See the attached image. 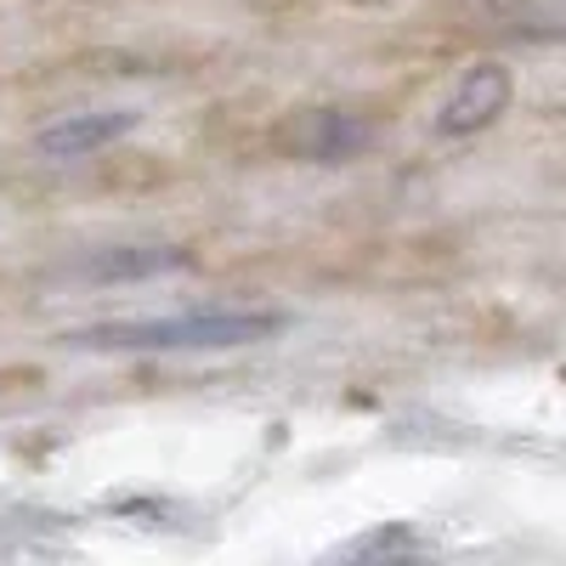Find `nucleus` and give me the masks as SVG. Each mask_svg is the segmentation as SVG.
Segmentation results:
<instances>
[{
  "label": "nucleus",
  "mask_w": 566,
  "mask_h": 566,
  "mask_svg": "<svg viewBox=\"0 0 566 566\" xmlns=\"http://www.w3.org/2000/svg\"><path fill=\"white\" fill-rule=\"evenodd\" d=\"M283 323H290L283 312H181V317L80 328V335H69V346L80 352H232V346L272 340Z\"/></svg>",
  "instance_id": "f257e3e1"
},
{
  "label": "nucleus",
  "mask_w": 566,
  "mask_h": 566,
  "mask_svg": "<svg viewBox=\"0 0 566 566\" xmlns=\"http://www.w3.org/2000/svg\"><path fill=\"white\" fill-rule=\"evenodd\" d=\"M510 91H515V80H510V69H499V63L464 69L459 85L448 91L442 108H437V130H442V136H470V130L493 125V119L510 108Z\"/></svg>",
  "instance_id": "f03ea898"
},
{
  "label": "nucleus",
  "mask_w": 566,
  "mask_h": 566,
  "mask_svg": "<svg viewBox=\"0 0 566 566\" xmlns=\"http://www.w3.org/2000/svg\"><path fill=\"white\" fill-rule=\"evenodd\" d=\"M130 130H136L130 108H97V114H69L57 125H45L34 136V148H40V159H91V154L114 148V142L130 136Z\"/></svg>",
  "instance_id": "7ed1b4c3"
},
{
  "label": "nucleus",
  "mask_w": 566,
  "mask_h": 566,
  "mask_svg": "<svg viewBox=\"0 0 566 566\" xmlns=\"http://www.w3.org/2000/svg\"><path fill=\"white\" fill-rule=\"evenodd\" d=\"M187 250H103L80 266V277H97V283H114V277H148V272H170L181 266Z\"/></svg>",
  "instance_id": "20e7f679"
},
{
  "label": "nucleus",
  "mask_w": 566,
  "mask_h": 566,
  "mask_svg": "<svg viewBox=\"0 0 566 566\" xmlns=\"http://www.w3.org/2000/svg\"><path fill=\"white\" fill-rule=\"evenodd\" d=\"M368 142V130L363 125H352V119H340V114H323V130H317V142H312V154L317 159H346V154H357Z\"/></svg>",
  "instance_id": "39448f33"
}]
</instances>
